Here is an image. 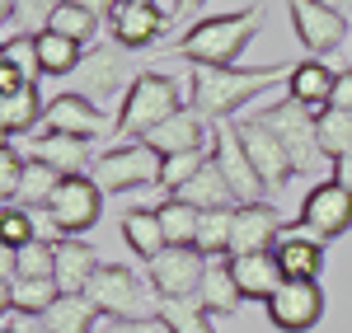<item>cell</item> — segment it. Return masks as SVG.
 <instances>
[{"label": "cell", "mask_w": 352, "mask_h": 333, "mask_svg": "<svg viewBox=\"0 0 352 333\" xmlns=\"http://www.w3.org/2000/svg\"><path fill=\"white\" fill-rule=\"evenodd\" d=\"M33 155L38 160H47V165L61 174V179H85L99 155H89V141H76V137H43L33 141Z\"/></svg>", "instance_id": "obj_24"}, {"label": "cell", "mask_w": 352, "mask_h": 333, "mask_svg": "<svg viewBox=\"0 0 352 333\" xmlns=\"http://www.w3.org/2000/svg\"><path fill=\"white\" fill-rule=\"evenodd\" d=\"M61 10V0H19L14 5V24H5V38H33V33H43V28L52 24V14Z\"/></svg>", "instance_id": "obj_39"}, {"label": "cell", "mask_w": 352, "mask_h": 333, "mask_svg": "<svg viewBox=\"0 0 352 333\" xmlns=\"http://www.w3.org/2000/svg\"><path fill=\"white\" fill-rule=\"evenodd\" d=\"M99 310L89 296H56V306L38 319L47 333H99Z\"/></svg>", "instance_id": "obj_28"}, {"label": "cell", "mask_w": 352, "mask_h": 333, "mask_svg": "<svg viewBox=\"0 0 352 333\" xmlns=\"http://www.w3.org/2000/svg\"><path fill=\"white\" fill-rule=\"evenodd\" d=\"M329 179H333L343 193H352V155H343V160H329Z\"/></svg>", "instance_id": "obj_46"}, {"label": "cell", "mask_w": 352, "mask_h": 333, "mask_svg": "<svg viewBox=\"0 0 352 333\" xmlns=\"http://www.w3.org/2000/svg\"><path fill=\"white\" fill-rule=\"evenodd\" d=\"M207 263H212V258H202L197 249H164L155 263H146L151 291H155L160 301H188V296L202 291Z\"/></svg>", "instance_id": "obj_11"}, {"label": "cell", "mask_w": 352, "mask_h": 333, "mask_svg": "<svg viewBox=\"0 0 352 333\" xmlns=\"http://www.w3.org/2000/svg\"><path fill=\"white\" fill-rule=\"evenodd\" d=\"M155 314H160L174 333H217V329H212V314L202 310L197 296H188V301H160Z\"/></svg>", "instance_id": "obj_37"}, {"label": "cell", "mask_w": 352, "mask_h": 333, "mask_svg": "<svg viewBox=\"0 0 352 333\" xmlns=\"http://www.w3.org/2000/svg\"><path fill=\"white\" fill-rule=\"evenodd\" d=\"M38 122H47V99L38 94V84H28L19 94H0V127H5V141L33 132Z\"/></svg>", "instance_id": "obj_26"}, {"label": "cell", "mask_w": 352, "mask_h": 333, "mask_svg": "<svg viewBox=\"0 0 352 333\" xmlns=\"http://www.w3.org/2000/svg\"><path fill=\"white\" fill-rule=\"evenodd\" d=\"M277 263H282V277L287 282H320L329 268V253H324V240H315L300 221H287L282 240H277Z\"/></svg>", "instance_id": "obj_17"}, {"label": "cell", "mask_w": 352, "mask_h": 333, "mask_svg": "<svg viewBox=\"0 0 352 333\" xmlns=\"http://www.w3.org/2000/svg\"><path fill=\"white\" fill-rule=\"evenodd\" d=\"M230 235H235V211H202L197 221V244L192 249L202 258H230Z\"/></svg>", "instance_id": "obj_34"}, {"label": "cell", "mask_w": 352, "mask_h": 333, "mask_svg": "<svg viewBox=\"0 0 352 333\" xmlns=\"http://www.w3.org/2000/svg\"><path fill=\"white\" fill-rule=\"evenodd\" d=\"M174 197H184V202H188V207H197V211H235V207H240L235 188L226 183V174H221L217 165H207L188 183V188H179Z\"/></svg>", "instance_id": "obj_27"}, {"label": "cell", "mask_w": 352, "mask_h": 333, "mask_svg": "<svg viewBox=\"0 0 352 333\" xmlns=\"http://www.w3.org/2000/svg\"><path fill=\"white\" fill-rule=\"evenodd\" d=\"M99 333H174L164 324L160 314H151V319H104Z\"/></svg>", "instance_id": "obj_43"}, {"label": "cell", "mask_w": 352, "mask_h": 333, "mask_svg": "<svg viewBox=\"0 0 352 333\" xmlns=\"http://www.w3.org/2000/svg\"><path fill=\"white\" fill-rule=\"evenodd\" d=\"M66 5H80V10H89V14H99L104 24H109V14L118 10V0H66Z\"/></svg>", "instance_id": "obj_47"}, {"label": "cell", "mask_w": 352, "mask_h": 333, "mask_svg": "<svg viewBox=\"0 0 352 333\" xmlns=\"http://www.w3.org/2000/svg\"><path fill=\"white\" fill-rule=\"evenodd\" d=\"M329 108H348V113H352V66H348V71H338V84H333Z\"/></svg>", "instance_id": "obj_45"}, {"label": "cell", "mask_w": 352, "mask_h": 333, "mask_svg": "<svg viewBox=\"0 0 352 333\" xmlns=\"http://www.w3.org/2000/svg\"><path fill=\"white\" fill-rule=\"evenodd\" d=\"M320 150L329 160L352 155V113L348 108H324L320 113Z\"/></svg>", "instance_id": "obj_38"}, {"label": "cell", "mask_w": 352, "mask_h": 333, "mask_svg": "<svg viewBox=\"0 0 352 333\" xmlns=\"http://www.w3.org/2000/svg\"><path fill=\"white\" fill-rule=\"evenodd\" d=\"M151 5H155V0H151Z\"/></svg>", "instance_id": "obj_51"}, {"label": "cell", "mask_w": 352, "mask_h": 333, "mask_svg": "<svg viewBox=\"0 0 352 333\" xmlns=\"http://www.w3.org/2000/svg\"><path fill=\"white\" fill-rule=\"evenodd\" d=\"M47 225H52V235L61 240V235H76L80 240L85 230H94L99 225V216H104V188L85 174V179H61V188L52 193V202H47Z\"/></svg>", "instance_id": "obj_8"}, {"label": "cell", "mask_w": 352, "mask_h": 333, "mask_svg": "<svg viewBox=\"0 0 352 333\" xmlns=\"http://www.w3.org/2000/svg\"><path fill=\"white\" fill-rule=\"evenodd\" d=\"M263 28V5L249 10H230V14H207L188 24V33L174 43V56L188 66H235L244 56V47L258 38Z\"/></svg>", "instance_id": "obj_2"}, {"label": "cell", "mask_w": 352, "mask_h": 333, "mask_svg": "<svg viewBox=\"0 0 352 333\" xmlns=\"http://www.w3.org/2000/svg\"><path fill=\"white\" fill-rule=\"evenodd\" d=\"M33 240H43L38 225H33V211H24V207H5V211H0V244H5V253L24 249V244H33Z\"/></svg>", "instance_id": "obj_40"}, {"label": "cell", "mask_w": 352, "mask_h": 333, "mask_svg": "<svg viewBox=\"0 0 352 333\" xmlns=\"http://www.w3.org/2000/svg\"><path fill=\"white\" fill-rule=\"evenodd\" d=\"M212 165V150H184V155H164V169H160V193L174 197L179 188H188L202 169Z\"/></svg>", "instance_id": "obj_36"}, {"label": "cell", "mask_w": 352, "mask_h": 333, "mask_svg": "<svg viewBox=\"0 0 352 333\" xmlns=\"http://www.w3.org/2000/svg\"><path fill=\"white\" fill-rule=\"evenodd\" d=\"M5 277H56V240L43 235L24 249L5 253Z\"/></svg>", "instance_id": "obj_32"}, {"label": "cell", "mask_w": 352, "mask_h": 333, "mask_svg": "<svg viewBox=\"0 0 352 333\" xmlns=\"http://www.w3.org/2000/svg\"><path fill=\"white\" fill-rule=\"evenodd\" d=\"M324 5H329V10H338V14L352 24V0H324Z\"/></svg>", "instance_id": "obj_48"}, {"label": "cell", "mask_w": 352, "mask_h": 333, "mask_svg": "<svg viewBox=\"0 0 352 333\" xmlns=\"http://www.w3.org/2000/svg\"><path fill=\"white\" fill-rule=\"evenodd\" d=\"M0 61H14L19 71H24L28 80L33 76H43V66H38V47H33V38H5V56Z\"/></svg>", "instance_id": "obj_42"}, {"label": "cell", "mask_w": 352, "mask_h": 333, "mask_svg": "<svg viewBox=\"0 0 352 333\" xmlns=\"http://www.w3.org/2000/svg\"><path fill=\"white\" fill-rule=\"evenodd\" d=\"M287 10H292V28H296L300 47L310 56H333L343 43H348V19L338 14V10H329L324 0H287Z\"/></svg>", "instance_id": "obj_10"}, {"label": "cell", "mask_w": 352, "mask_h": 333, "mask_svg": "<svg viewBox=\"0 0 352 333\" xmlns=\"http://www.w3.org/2000/svg\"><path fill=\"white\" fill-rule=\"evenodd\" d=\"M99 268L104 263H99L94 244H85L76 235H61L56 240V286H61V296H85Z\"/></svg>", "instance_id": "obj_21"}, {"label": "cell", "mask_w": 352, "mask_h": 333, "mask_svg": "<svg viewBox=\"0 0 352 333\" xmlns=\"http://www.w3.org/2000/svg\"><path fill=\"white\" fill-rule=\"evenodd\" d=\"M56 188H61V174H56L47 160L28 155V169H24V183H19V197H14L10 207H24V211H47V202H52Z\"/></svg>", "instance_id": "obj_31"}, {"label": "cell", "mask_w": 352, "mask_h": 333, "mask_svg": "<svg viewBox=\"0 0 352 333\" xmlns=\"http://www.w3.org/2000/svg\"><path fill=\"white\" fill-rule=\"evenodd\" d=\"M207 0H179V14H192V10H202Z\"/></svg>", "instance_id": "obj_50"}, {"label": "cell", "mask_w": 352, "mask_h": 333, "mask_svg": "<svg viewBox=\"0 0 352 333\" xmlns=\"http://www.w3.org/2000/svg\"><path fill=\"white\" fill-rule=\"evenodd\" d=\"M151 146L160 150V155H184V150H212V141H217V122H207L202 113L192 108V104H184V108L174 113L164 127H155L151 132Z\"/></svg>", "instance_id": "obj_19"}, {"label": "cell", "mask_w": 352, "mask_h": 333, "mask_svg": "<svg viewBox=\"0 0 352 333\" xmlns=\"http://www.w3.org/2000/svg\"><path fill=\"white\" fill-rule=\"evenodd\" d=\"M333 84H338V71L324 66L320 56H305V61L292 66V76H287V99L305 104L310 113H324L329 99H333Z\"/></svg>", "instance_id": "obj_22"}, {"label": "cell", "mask_w": 352, "mask_h": 333, "mask_svg": "<svg viewBox=\"0 0 352 333\" xmlns=\"http://www.w3.org/2000/svg\"><path fill=\"white\" fill-rule=\"evenodd\" d=\"M197 301H202L207 314H240L244 296H240V286H235V273H230V263H226V258L207 263V277H202Z\"/></svg>", "instance_id": "obj_29"}, {"label": "cell", "mask_w": 352, "mask_h": 333, "mask_svg": "<svg viewBox=\"0 0 352 333\" xmlns=\"http://www.w3.org/2000/svg\"><path fill=\"white\" fill-rule=\"evenodd\" d=\"M24 169H28V160H19V146H14V141H5V146H0V197H5V207L19 197Z\"/></svg>", "instance_id": "obj_41"}, {"label": "cell", "mask_w": 352, "mask_h": 333, "mask_svg": "<svg viewBox=\"0 0 352 333\" xmlns=\"http://www.w3.org/2000/svg\"><path fill=\"white\" fill-rule=\"evenodd\" d=\"M56 296H61L56 277H5V296L0 301H5V310H19V314L43 319L56 306Z\"/></svg>", "instance_id": "obj_25"}, {"label": "cell", "mask_w": 352, "mask_h": 333, "mask_svg": "<svg viewBox=\"0 0 352 333\" xmlns=\"http://www.w3.org/2000/svg\"><path fill=\"white\" fill-rule=\"evenodd\" d=\"M292 66H188V104L207 122H235L263 89L287 84Z\"/></svg>", "instance_id": "obj_1"}, {"label": "cell", "mask_w": 352, "mask_h": 333, "mask_svg": "<svg viewBox=\"0 0 352 333\" xmlns=\"http://www.w3.org/2000/svg\"><path fill=\"white\" fill-rule=\"evenodd\" d=\"M230 263V273H235V286H240L244 301H263L268 306L272 296L287 286L282 277V263H277V253H240V258H226Z\"/></svg>", "instance_id": "obj_20"}, {"label": "cell", "mask_w": 352, "mask_h": 333, "mask_svg": "<svg viewBox=\"0 0 352 333\" xmlns=\"http://www.w3.org/2000/svg\"><path fill=\"white\" fill-rule=\"evenodd\" d=\"M230 127H235V137H240L249 165L258 169V179L268 183V193H282V188L296 179V165H292L287 146L277 141V132H272V127H263L258 117H235Z\"/></svg>", "instance_id": "obj_9"}, {"label": "cell", "mask_w": 352, "mask_h": 333, "mask_svg": "<svg viewBox=\"0 0 352 333\" xmlns=\"http://www.w3.org/2000/svg\"><path fill=\"white\" fill-rule=\"evenodd\" d=\"M155 211H160V225H164L169 249H192V244H197V221H202L197 207H188L184 197H164Z\"/></svg>", "instance_id": "obj_33"}, {"label": "cell", "mask_w": 352, "mask_h": 333, "mask_svg": "<svg viewBox=\"0 0 352 333\" xmlns=\"http://www.w3.org/2000/svg\"><path fill=\"white\" fill-rule=\"evenodd\" d=\"M122 240H127V249H132L141 263H155V258L169 249L155 207H127V211H122Z\"/></svg>", "instance_id": "obj_23"}, {"label": "cell", "mask_w": 352, "mask_h": 333, "mask_svg": "<svg viewBox=\"0 0 352 333\" xmlns=\"http://www.w3.org/2000/svg\"><path fill=\"white\" fill-rule=\"evenodd\" d=\"M315 240H338V235H348L352 230V193H343L333 179H324V183H315L310 193H305V202H300V216H296Z\"/></svg>", "instance_id": "obj_13"}, {"label": "cell", "mask_w": 352, "mask_h": 333, "mask_svg": "<svg viewBox=\"0 0 352 333\" xmlns=\"http://www.w3.org/2000/svg\"><path fill=\"white\" fill-rule=\"evenodd\" d=\"M52 33H61V38H71V43H80V47H94L99 43V28H109L99 14H89V10H80V5H66L61 0V10L52 14Z\"/></svg>", "instance_id": "obj_35"}, {"label": "cell", "mask_w": 352, "mask_h": 333, "mask_svg": "<svg viewBox=\"0 0 352 333\" xmlns=\"http://www.w3.org/2000/svg\"><path fill=\"white\" fill-rule=\"evenodd\" d=\"M43 132H47V137L99 141L104 132H109V117H104V108H99L94 99H85V94H76V89H66V94L47 99V122H43Z\"/></svg>", "instance_id": "obj_15"}, {"label": "cell", "mask_w": 352, "mask_h": 333, "mask_svg": "<svg viewBox=\"0 0 352 333\" xmlns=\"http://www.w3.org/2000/svg\"><path fill=\"white\" fill-rule=\"evenodd\" d=\"M254 117L277 132V141L287 146L296 174H305V179L320 174V165L329 160L324 150H320V113H310L305 104H296V99H277V104H268V108L254 113Z\"/></svg>", "instance_id": "obj_4"}, {"label": "cell", "mask_w": 352, "mask_h": 333, "mask_svg": "<svg viewBox=\"0 0 352 333\" xmlns=\"http://www.w3.org/2000/svg\"><path fill=\"white\" fill-rule=\"evenodd\" d=\"M179 108H184V99H179L174 76H164V71H141L136 84L127 89V99L118 104L113 132H118L122 141H146L155 127H164Z\"/></svg>", "instance_id": "obj_3"}, {"label": "cell", "mask_w": 352, "mask_h": 333, "mask_svg": "<svg viewBox=\"0 0 352 333\" xmlns=\"http://www.w3.org/2000/svg\"><path fill=\"white\" fill-rule=\"evenodd\" d=\"M329 310V296L320 282H287L277 296L268 301V319L282 333H310Z\"/></svg>", "instance_id": "obj_12"}, {"label": "cell", "mask_w": 352, "mask_h": 333, "mask_svg": "<svg viewBox=\"0 0 352 333\" xmlns=\"http://www.w3.org/2000/svg\"><path fill=\"white\" fill-rule=\"evenodd\" d=\"M85 296L94 301V310H99L104 319H151V314L160 310V296L136 277L127 263H104V268L94 273V282H89Z\"/></svg>", "instance_id": "obj_7"}, {"label": "cell", "mask_w": 352, "mask_h": 333, "mask_svg": "<svg viewBox=\"0 0 352 333\" xmlns=\"http://www.w3.org/2000/svg\"><path fill=\"white\" fill-rule=\"evenodd\" d=\"M164 33H169V14L151 0H118V10L109 14V38L122 43L127 52L155 47Z\"/></svg>", "instance_id": "obj_14"}, {"label": "cell", "mask_w": 352, "mask_h": 333, "mask_svg": "<svg viewBox=\"0 0 352 333\" xmlns=\"http://www.w3.org/2000/svg\"><path fill=\"white\" fill-rule=\"evenodd\" d=\"M212 165L226 174V183L235 188L240 207H244V202H268V183L258 179V169L249 165V155H244V146H240V137H235V127H230V122H217Z\"/></svg>", "instance_id": "obj_16"}, {"label": "cell", "mask_w": 352, "mask_h": 333, "mask_svg": "<svg viewBox=\"0 0 352 333\" xmlns=\"http://www.w3.org/2000/svg\"><path fill=\"white\" fill-rule=\"evenodd\" d=\"M33 47H38V66H43V76H52V80H71L76 76V66L85 61V47L80 43H71V38H61L52 28H43V33H33Z\"/></svg>", "instance_id": "obj_30"}, {"label": "cell", "mask_w": 352, "mask_h": 333, "mask_svg": "<svg viewBox=\"0 0 352 333\" xmlns=\"http://www.w3.org/2000/svg\"><path fill=\"white\" fill-rule=\"evenodd\" d=\"M282 211L272 207V202H244L235 207V235H230V258H240V253H268L277 249V240H282Z\"/></svg>", "instance_id": "obj_18"}, {"label": "cell", "mask_w": 352, "mask_h": 333, "mask_svg": "<svg viewBox=\"0 0 352 333\" xmlns=\"http://www.w3.org/2000/svg\"><path fill=\"white\" fill-rule=\"evenodd\" d=\"M28 76L14 66V61H0V94H19V89H28Z\"/></svg>", "instance_id": "obj_44"}, {"label": "cell", "mask_w": 352, "mask_h": 333, "mask_svg": "<svg viewBox=\"0 0 352 333\" xmlns=\"http://www.w3.org/2000/svg\"><path fill=\"white\" fill-rule=\"evenodd\" d=\"M160 169H164V155L151 146V141H122L104 150L89 179L104 188V197H118V193H132V188H160Z\"/></svg>", "instance_id": "obj_5"}, {"label": "cell", "mask_w": 352, "mask_h": 333, "mask_svg": "<svg viewBox=\"0 0 352 333\" xmlns=\"http://www.w3.org/2000/svg\"><path fill=\"white\" fill-rule=\"evenodd\" d=\"M136 71L132 66V52L122 47V43H94V47H85V61L76 66V76H71V84H76V94H85V99H94L99 108L109 104V99H127V89L136 84Z\"/></svg>", "instance_id": "obj_6"}, {"label": "cell", "mask_w": 352, "mask_h": 333, "mask_svg": "<svg viewBox=\"0 0 352 333\" xmlns=\"http://www.w3.org/2000/svg\"><path fill=\"white\" fill-rule=\"evenodd\" d=\"M0 333H24V324H14V310H5V324H0Z\"/></svg>", "instance_id": "obj_49"}]
</instances>
